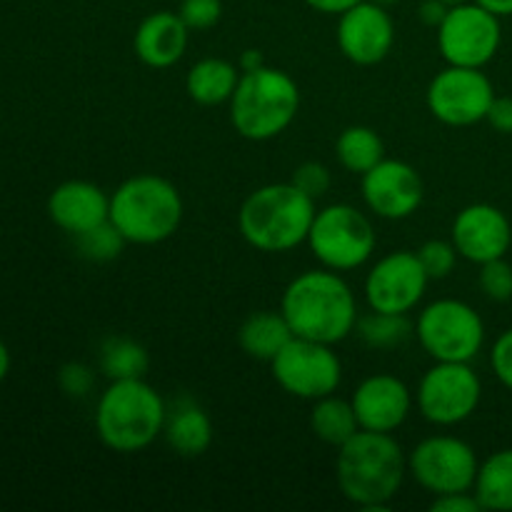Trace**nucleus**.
<instances>
[{
    "label": "nucleus",
    "instance_id": "14",
    "mask_svg": "<svg viewBox=\"0 0 512 512\" xmlns=\"http://www.w3.org/2000/svg\"><path fill=\"white\" fill-rule=\"evenodd\" d=\"M428 273L413 250L383 255L365 278V300L378 313L408 315L428 290Z\"/></svg>",
    "mask_w": 512,
    "mask_h": 512
},
{
    "label": "nucleus",
    "instance_id": "7",
    "mask_svg": "<svg viewBox=\"0 0 512 512\" xmlns=\"http://www.w3.org/2000/svg\"><path fill=\"white\" fill-rule=\"evenodd\" d=\"M375 228L363 210L348 203H335L315 213L308 233V248L323 268L335 273L358 270L373 258Z\"/></svg>",
    "mask_w": 512,
    "mask_h": 512
},
{
    "label": "nucleus",
    "instance_id": "4",
    "mask_svg": "<svg viewBox=\"0 0 512 512\" xmlns=\"http://www.w3.org/2000/svg\"><path fill=\"white\" fill-rule=\"evenodd\" d=\"M315 213V200L293 183H270L245 198L238 228L260 253H288L308 243Z\"/></svg>",
    "mask_w": 512,
    "mask_h": 512
},
{
    "label": "nucleus",
    "instance_id": "37",
    "mask_svg": "<svg viewBox=\"0 0 512 512\" xmlns=\"http://www.w3.org/2000/svg\"><path fill=\"white\" fill-rule=\"evenodd\" d=\"M490 128L503 135H512V98L510 95H495L493 105L488 110Z\"/></svg>",
    "mask_w": 512,
    "mask_h": 512
},
{
    "label": "nucleus",
    "instance_id": "9",
    "mask_svg": "<svg viewBox=\"0 0 512 512\" xmlns=\"http://www.w3.org/2000/svg\"><path fill=\"white\" fill-rule=\"evenodd\" d=\"M273 378L288 395L300 400H320L333 395L343 380V365L333 345L293 338L270 363Z\"/></svg>",
    "mask_w": 512,
    "mask_h": 512
},
{
    "label": "nucleus",
    "instance_id": "17",
    "mask_svg": "<svg viewBox=\"0 0 512 512\" xmlns=\"http://www.w3.org/2000/svg\"><path fill=\"white\" fill-rule=\"evenodd\" d=\"M450 240L460 258L475 265L505 258L512 245V225L508 215L490 203H473L460 210L453 220Z\"/></svg>",
    "mask_w": 512,
    "mask_h": 512
},
{
    "label": "nucleus",
    "instance_id": "15",
    "mask_svg": "<svg viewBox=\"0 0 512 512\" xmlns=\"http://www.w3.org/2000/svg\"><path fill=\"white\" fill-rule=\"evenodd\" d=\"M425 185L405 160L383 158L363 175V200L383 220H405L423 205Z\"/></svg>",
    "mask_w": 512,
    "mask_h": 512
},
{
    "label": "nucleus",
    "instance_id": "8",
    "mask_svg": "<svg viewBox=\"0 0 512 512\" xmlns=\"http://www.w3.org/2000/svg\"><path fill=\"white\" fill-rule=\"evenodd\" d=\"M420 345L435 363H473L485 343V323L473 305L443 298L423 308L415 323Z\"/></svg>",
    "mask_w": 512,
    "mask_h": 512
},
{
    "label": "nucleus",
    "instance_id": "12",
    "mask_svg": "<svg viewBox=\"0 0 512 512\" xmlns=\"http://www.w3.org/2000/svg\"><path fill=\"white\" fill-rule=\"evenodd\" d=\"M478 468L480 463L475 450L453 435L425 438L408 455V473L420 488L433 495L473 490Z\"/></svg>",
    "mask_w": 512,
    "mask_h": 512
},
{
    "label": "nucleus",
    "instance_id": "24",
    "mask_svg": "<svg viewBox=\"0 0 512 512\" xmlns=\"http://www.w3.org/2000/svg\"><path fill=\"white\" fill-rule=\"evenodd\" d=\"M473 493L483 510L512 512V448L498 450L480 463Z\"/></svg>",
    "mask_w": 512,
    "mask_h": 512
},
{
    "label": "nucleus",
    "instance_id": "27",
    "mask_svg": "<svg viewBox=\"0 0 512 512\" xmlns=\"http://www.w3.org/2000/svg\"><path fill=\"white\" fill-rule=\"evenodd\" d=\"M150 368V355L138 340L110 335L100 348V370L110 380L143 378Z\"/></svg>",
    "mask_w": 512,
    "mask_h": 512
},
{
    "label": "nucleus",
    "instance_id": "40",
    "mask_svg": "<svg viewBox=\"0 0 512 512\" xmlns=\"http://www.w3.org/2000/svg\"><path fill=\"white\" fill-rule=\"evenodd\" d=\"M265 60H263V53L260 50H245L243 55H240V73H250V70H258L263 68Z\"/></svg>",
    "mask_w": 512,
    "mask_h": 512
},
{
    "label": "nucleus",
    "instance_id": "26",
    "mask_svg": "<svg viewBox=\"0 0 512 512\" xmlns=\"http://www.w3.org/2000/svg\"><path fill=\"white\" fill-rule=\"evenodd\" d=\"M335 155L348 173L365 175L385 158V143L378 130L368 125H350L335 140Z\"/></svg>",
    "mask_w": 512,
    "mask_h": 512
},
{
    "label": "nucleus",
    "instance_id": "33",
    "mask_svg": "<svg viewBox=\"0 0 512 512\" xmlns=\"http://www.w3.org/2000/svg\"><path fill=\"white\" fill-rule=\"evenodd\" d=\"M178 15L190 30H210L223 15L220 0H183Z\"/></svg>",
    "mask_w": 512,
    "mask_h": 512
},
{
    "label": "nucleus",
    "instance_id": "16",
    "mask_svg": "<svg viewBox=\"0 0 512 512\" xmlns=\"http://www.w3.org/2000/svg\"><path fill=\"white\" fill-rule=\"evenodd\" d=\"M395 43V25L388 10L373 0H360L358 5L340 13L338 48L350 63L378 65L390 55Z\"/></svg>",
    "mask_w": 512,
    "mask_h": 512
},
{
    "label": "nucleus",
    "instance_id": "21",
    "mask_svg": "<svg viewBox=\"0 0 512 512\" xmlns=\"http://www.w3.org/2000/svg\"><path fill=\"white\" fill-rule=\"evenodd\" d=\"M163 435L175 455L200 458L213 445V420L195 400L180 398L168 405Z\"/></svg>",
    "mask_w": 512,
    "mask_h": 512
},
{
    "label": "nucleus",
    "instance_id": "11",
    "mask_svg": "<svg viewBox=\"0 0 512 512\" xmlns=\"http://www.w3.org/2000/svg\"><path fill=\"white\" fill-rule=\"evenodd\" d=\"M483 383L470 363H435L418 385V410L428 423L450 428L478 410Z\"/></svg>",
    "mask_w": 512,
    "mask_h": 512
},
{
    "label": "nucleus",
    "instance_id": "20",
    "mask_svg": "<svg viewBox=\"0 0 512 512\" xmlns=\"http://www.w3.org/2000/svg\"><path fill=\"white\" fill-rule=\"evenodd\" d=\"M190 28L183 23L173 10H158L150 13L143 23L138 25L133 38V50L138 60L148 68L165 70L178 63L188 48Z\"/></svg>",
    "mask_w": 512,
    "mask_h": 512
},
{
    "label": "nucleus",
    "instance_id": "36",
    "mask_svg": "<svg viewBox=\"0 0 512 512\" xmlns=\"http://www.w3.org/2000/svg\"><path fill=\"white\" fill-rule=\"evenodd\" d=\"M430 510L433 512H480L483 510V505H480L478 495H475L473 490H465V493L435 495Z\"/></svg>",
    "mask_w": 512,
    "mask_h": 512
},
{
    "label": "nucleus",
    "instance_id": "44",
    "mask_svg": "<svg viewBox=\"0 0 512 512\" xmlns=\"http://www.w3.org/2000/svg\"><path fill=\"white\" fill-rule=\"evenodd\" d=\"M443 3H448V5H460V3H468V0H443Z\"/></svg>",
    "mask_w": 512,
    "mask_h": 512
},
{
    "label": "nucleus",
    "instance_id": "28",
    "mask_svg": "<svg viewBox=\"0 0 512 512\" xmlns=\"http://www.w3.org/2000/svg\"><path fill=\"white\" fill-rule=\"evenodd\" d=\"M355 330H358L360 340L375 350L400 348L413 335V325H410L408 315L378 313V310H370L368 315L358 318Z\"/></svg>",
    "mask_w": 512,
    "mask_h": 512
},
{
    "label": "nucleus",
    "instance_id": "34",
    "mask_svg": "<svg viewBox=\"0 0 512 512\" xmlns=\"http://www.w3.org/2000/svg\"><path fill=\"white\" fill-rule=\"evenodd\" d=\"M58 385L68 398H85L95 388V373L85 363H65L58 370Z\"/></svg>",
    "mask_w": 512,
    "mask_h": 512
},
{
    "label": "nucleus",
    "instance_id": "1",
    "mask_svg": "<svg viewBox=\"0 0 512 512\" xmlns=\"http://www.w3.org/2000/svg\"><path fill=\"white\" fill-rule=\"evenodd\" d=\"M408 458L393 433L358 430L338 448L335 478L350 503L365 512H385L403 488Z\"/></svg>",
    "mask_w": 512,
    "mask_h": 512
},
{
    "label": "nucleus",
    "instance_id": "2",
    "mask_svg": "<svg viewBox=\"0 0 512 512\" xmlns=\"http://www.w3.org/2000/svg\"><path fill=\"white\" fill-rule=\"evenodd\" d=\"M295 338L343 343L358 325V300L335 270H305L288 283L280 303Z\"/></svg>",
    "mask_w": 512,
    "mask_h": 512
},
{
    "label": "nucleus",
    "instance_id": "35",
    "mask_svg": "<svg viewBox=\"0 0 512 512\" xmlns=\"http://www.w3.org/2000/svg\"><path fill=\"white\" fill-rule=\"evenodd\" d=\"M490 368H493L495 378L512 390V328L505 330L490 350Z\"/></svg>",
    "mask_w": 512,
    "mask_h": 512
},
{
    "label": "nucleus",
    "instance_id": "29",
    "mask_svg": "<svg viewBox=\"0 0 512 512\" xmlns=\"http://www.w3.org/2000/svg\"><path fill=\"white\" fill-rule=\"evenodd\" d=\"M125 243L128 240L120 235V230L110 220L75 235V248H78V253L85 260H93V263H110V260H115L123 253Z\"/></svg>",
    "mask_w": 512,
    "mask_h": 512
},
{
    "label": "nucleus",
    "instance_id": "19",
    "mask_svg": "<svg viewBox=\"0 0 512 512\" xmlns=\"http://www.w3.org/2000/svg\"><path fill=\"white\" fill-rule=\"evenodd\" d=\"M48 215L60 230L75 238L110 220V195L88 180H65L50 193Z\"/></svg>",
    "mask_w": 512,
    "mask_h": 512
},
{
    "label": "nucleus",
    "instance_id": "13",
    "mask_svg": "<svg viewBox=\"0 0 512 512\" xmlns=\"http://www.w3.org/2000/svg\"><path fill=\"white\" fill-rule=\"evenodd\" d=\"M425 100L435 120L453 128H468L488 118L495 88L483 68L448 65L430 80Z\"/></svg>",
    "mask_w": 512,
    "mask_h": 512
},
{
    "label": "nucleus",
    "instance_id": "23",
    "mask_svg": "<svg viewBox=\"0 0 512 512\" xmlns=\"http://www.w3.org/2000/svg\"><path fill=\"white\" fill-rule=\"evenodd\" d=\"M238 80V65L225 58H203L188 70L185 90L198 105H223L230 103Z\"/></svg>",
    "mask_w": 512,
    "mask_h": 512
},
{
    "label": "nucleus",
    "instance_id": "22",
    "mask_svg": "<svg viewBox=\"0 0 512 512\" xmlns=\"http://www.w3.org/2000/svg\"><path fill=\"white\" fill-rule=\"evenodd\" d=\"M293 338L295 335L285 315L273 313V310L248 315L238 330V343L243 353L253 360H263V363H273L275 355Z\"/></svg>",
    "mask_w": 512,
    "mask_h": 512
},
{
    "label": "nucleus",
    "instance_id": "3",
    "mask_svg": "<svg viewBox=\"0 0 512 512\" xmlns=\"http://www.w3.org/2000/svg\"><path fill=\"white\" fill-rule=\"evenodd\" d=\"M168 405L143 378L110 380L95 408V430L113 453H140L163 435Z\"/></svg>",
    "mask_w": 512,
    "mask_h": 512
},
{
    "label": "nucleus",
    "instance_id": "32",
    "mask_svg": "<svg viewBox=\"0 0 512 512\" xmlns=\"http://www.w3.org/2000/svg\"><path fill=\"white\" fill-rule=\"evenodd\" d=\"M290 183H293L298 190H303L308 198L318 200L330 190L333 175H330V170L325 168L323 163H303L293 170V178H290Z\"/></svg>",
    "mask_w": 512,
    "mask_h": 512
},
{
    "label": "nucleus",
    "instance_id": "5",
    "mask_svg": "<svg viewBox=\"0 0 512 512\" xmlns=\"http://www.w3.org/2000/svg\"><path fill=\"white\" fill-rule=\"evenodd\" d=\"M183 195L168 178L140 173L110 195V223L133 245H158L183 223Z\"/></svg>",
    "mask_w": 512,
    "mask_h": 512
},
{
    "label": "nucleus",
    "instance_id": "25",
    "mask_svg": "<svg viewBox=\"0 0 512 512\" xmlns=\"http://www.w3.org/2000/svg\"><path fill=\"white\" fill-rule=\"evenodd\" d=\"M310 430L315 433V438L333 448L345 445L360 430L353 403L335 398V395L315 400L313 410H310Z\"/></svg>",
    "mask_w": 512,
    "mask_h": 512
},
{
    "label": "nucleus",
    "instance_id": "38",
    "mask_svg": "<svg viewBox=\"0 0 512 512\" xmlns=\"http://www.w3.org/2000/svg\"><path fill=\"white\" fill-rule=\"evenodd\" d=\"M450 5L443 3V0H425L423 5H420V20H423L425 25H430V28H438L440 23L445 20V15H448Z\"/></svg>",
    "mask_w": 512,
    "mask_h": 512
},
{
    "label": "nucleus",
    "instance_id": "41",
    "mask_svg": "<svg viewBox=\"0 0 512 512\" xmlns=\"http://www.w3.org/2000/svg\"><path fill=\"white\" fill-rule=\"evenodd\" d=\"M475 3H480L485 10L498 15V18H508V15H512V0H475Z\"/></svg>",
    "mask_w": 512,
    "mask_h": 512
},
{
    "label": "nucleus",
    "instance_id": "31",
    "mask_svg": "<svg viewBox=\"0 0 512 512\" xmlns=\"http://www.w3.org/2000/svg\"><path fill=\"white\" fill-rule=\"evenodd\" d=\"M480 290L493 303H508L512 298V265L505 258L490 260L480 265Z\"/></svg>",
    "mask_w": 512,
    "mask_h": 512
},
{
    "label": "nucleus",
    "instance_id": "6",
    "mask_svg": "<svg viewBox=\"0 0 512 512\" xmlns=\"http://www.w3.org/2000/svg\"><path fill=\"white\" fill-rule=\"evenodd\" d=\"M300 110V88L285 70L263 65L240 73L230 98V123L235 133L253 143L278 138L293 125Z\"/></svg>",
    "mask_w": 512,
    "mask_h": 512
},
{
    "label": "nucleus",
    "instance_id": "43",
    "mask_svg": "<svg viewBox=\"0 0 512 512\" xmlns=\"http://www.w3.org/2000/svg\"><path fill=\"white\" fill-rule=\"evenodd\" d=\"M373 3H378V5H383V8H388V5H395V3H398V0H373Z\"/></svg>",
    "mask_w": 512,
    "mask_h": 512
},
{
    "label": "nucleus",
    "instance_id": "42",
    "mask_svg": "<svg viewBox=\"0 0 512 512\" xmlns=\"http://www.w3.org/2000/svg\"><path fill=\"white\" fill-rule=\"evenodd\" d=\"M8 373H10V350L8 345L3 343V338H0V383L8 378Z\"/></svg>",
    "mask_w": 512,
    "mask_h": 512
},
{
    "label": "nucleus",
    "instance_id": "10",
    "mask_svg": "<svg viewBox=\"0 0 512 512\" xmlns=\"http://www.w3.org/2000/svg\"><path fill=\"white\" fill-rule=\"evenodd\" d=\"M500 40V18L475 0L450 5L448 15L438 25V50L448 65L485 68L498 55Z\"/></svg>",
    "mask_w": 512,
    "mask_h": 512
},
{
    "label": "nucleus",
    "instance_id": "39",
    "mask_svg": "<svg viewBox=\"0 0 512 512\" xmlns=\"http://www.w3.org/2000/svg\"><path fill=\"white\" fill-rule=\"evenodd\" d=\"M305 3H308L313 10H318V13L340 15L348 8H353V5H358L360 0H305Z\"/></svg>",
    "mask_w": 512,
    "mask_h": 512
},
{
    "label": "nucleus",
    "instance_id": "30",
    "mask_svg": "<svg viewBox=\"0 0 512 512\" xmlns=\"http://www.w3.org/2000/svg\"><path fill=\"white\" fill-rule=\"evenodd\" d=\"M418 258L423 263L425 273H428L430 280H443L448 278L450 273L458 265V248H455L453 240H428L423 243V248L418 250Z\"/></svg>",
    "mask_w": 512,
    "mask_h": 512
},
{
    "label": "nucleus",
    "instance_id": "18",
    "mask_svg": "<svg viewBox=\"0 0 512 512\" xmlns=\"http://www.w3.org/2000/svg\"><path fill=\"white\" fill-rule=\"evenodd\" d=\"M360 430L395 433L413 410V393L400 378L378 373L365 378L350 398Z\"/></svg>",
    "mask_w": 512,
    "mask_h": 512
}]
</instances>
